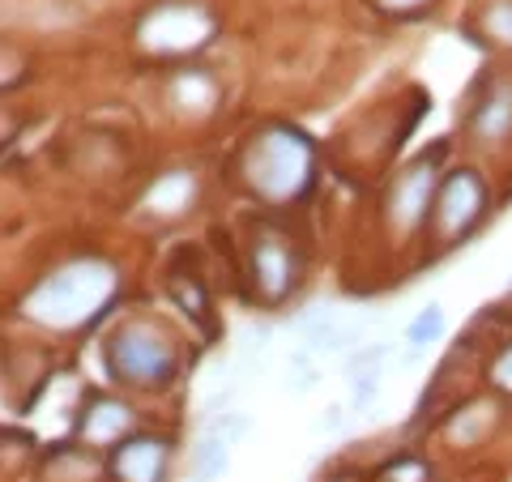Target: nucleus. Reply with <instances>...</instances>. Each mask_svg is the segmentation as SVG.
Returning <instances> with one entry per match:
<instances>
[{"instance_id": "nucleus-1", "label": "nucleus", "mask_w": 512, "mask_h": 482, "mask_svg": "<svg viewBox=\"0 0 512 482\" xmlns=\"http://www.w3.org/2000/svg\"><path fill=\"white\" fill-rule=\"evenodd\" d=\"M111 295H116V273L103 261H73L56 269L52 278H43L35 291L26 295L22 312L39 325H52V329H73L82 320L99 316Z\"/></svg>"}, {"instance_id": "nucleus-4", "label": "nucleus", "mask_w": 512, "mask_h": 482, "mask_svg": "<svg viewBox=\"0 0 512 482\" xmlns=\"http://www.w3.org/2000/svg\"><path fill=\"white\" fill-rule=\"evenodd\" d=\"M210 13L197 9V5H163V9H154L146 22H141L137 30V39L150 47V52H192V47H201L205 39H210Z\"/></svg>"}, {"instance_id": "nucleus-21", "label": "nucleus", "mask_w": 512, "mask_h": 482, "mask_svg": "<svg viewBox=\"0 0 512 482\" xmlns=\"http://www.w3.org/2000/svg\"><path fill=\"white\" fill-rule=\"evenodd\" d=\"M491 384L495 389H504V393H512V342L495 355V363H491Z\"/></svg>"}, {"instance_id": "nucleus-13", "label": "nucleus", "mask_w": 512, "mask_h": 482, "mask_svg": "<svg viewBox=\"0 0 512 482\" xmlns=\"http://www.w3.org/2000/svg\"><path fill=\"white\" fill-rule=\"evenodd\" d=\"M214 94H218V86L205 73H180L175 77V86H171V103L180 111H197L201 116V111L214 107Z\"/></svg>"}, {"instance_id": "nucleus-11", "label": "nucleus", "mask_w": 512, "mask_h": 482, "mask_svg": "<svg viewBox=\"0 0 512 482\" xmlns=\"http://www.w3.org/2000/svg\"><path fill=\"white\" fill-rule=\"evenodd\" d=\"M470 128L483 141H504L512 133V86L495 82L470 111Z\"/></svg>"}, {"instance_id": "nucleus-6", "label": "nucleus", "mask_w": 512, "mask_h": 482, "mask_svg": "<svg viewBox=\"0 0 512 482\" xmlns=\"http://www.w3.org/2000/svg\"><path fill=\"white\" fill-rule=\"evenodd\" d=\"M436 163H414L410 171H402L397 175V184H393V192H389V222H393V231H402V235H410V231H419L423 222H427V210L436 205Z\"/></svg>"}, {"instance_id": "nucleus-9", "label": "nucleus", "mask_w": 512, "mask_h": 482, "mask_svg": "<svg viewBox=\"0 0 512 482\" xmlns=\"http://www.w3.org/2000/svg\"><path fill=\"white\" fill-rule=\"evenodd\" d=\"M252 282L265 303H278L295 286V256L274 235H261L252 244Z\"/></svg>"}, {"instance_id": "nucleus-2", "label": "nucleus", "mask_w": 512, "mask_h": 482, "mask_svg": "<svg viewBox=\"0 0 512 482\" xmlns=\"http://www.w3.org/2000/svg\"><path fill=\"white\" fill-rule=\"evenodd\" d=\"M244 180L252 192H261L265 201H291L299 197L312 180V146L308 137L295 133L286 124H269L252 137L244 154Z\"/></svg>"}, {"instance_id": "nucleus-17", "label": "nucleus", "mask_w": 512, "mask_h": 482, "mask_svg": "<svg viewBox=\"0 0 512 482\" xmlns=\"http://www.w3.org/2000/svg\"><path fill=\"white\" fill-rule=\"evenodd\" d=\"M316 355H308V350H295L291 355V363H286V389L291 393H312L316 389Z\"/></svg>"}, {"instance_id": "nucleus-22", "label": "nucleus", "mask_w": 512, "mask_h": 482, "mask_svg": "<svg viewBox=\"0 0 512 482\" xmlns=\"http://www.w3.org/2000/svg\"><path fill=\"white\" fill-rule=\"evenodd\" d=\"M175 299L184 303V308H192V316H205L210 312V303H205V295H201V286L188 278V286L184 282H175Z\"/></svg>"}, {"instance_id": "nucleus-12", "label": "nucleus", "mask_w": 512, "mask_h": 482, "mask_svg": "<svg viewBox=\"0 0 512 482\" xmlns=\"http://www.w3.org/2000/svg\"><path fill=\"white\" fill-rule=\"evenodd\" d=\"M231 440L218 436V431L205 427L201 444L192 448V482H218L222 474H227V461H231Z\"/></svg>"}, {"instance_id": "nucleus-23", "label": "nucleus", "mask_w": 512, "mask_h": 482, "mask_svg": "<svg viewBox=\"0 0 512 482\" xmlns=\"http://www.w3.org/2000/svg\"><path fill=\"white\" fill-rule=\"evenodd\" d=\"M346 419H350V406H329V410L312 423V431H316V436H333V431L346 427Z\"/></svg>"}, {"instance_id": "nucleus-19", "label": "nucleus", "mask_w": 512, "mask_h": 482, "mask_svg": "<svg viewBox=\"0 0 512 482\" xmlns=\"http://www.w3.org/2000/svg\"><path fill=\"white\" fill-rule=\"evenodd\" d=\"M427 478H431V470L419 457H397L389 470H380V482H427Z\"/></svg>"}, {"instance_id": "nucleus-24", "label": "nucleus", "mask_w": 512, "mask_h": 482, "mask_svg": "<svg viewBox=\"0 0 512 482\" xmlns=\"http://www.w3.org/2000/svg\"><path fill=\"white\" fill-rule=\"evenodd\" d=\"M384 5H389V9H414L419 0H384Z\"/></svg>"}, {"instance_id": "nucleus-7", "label": "nucleus", "mask_w": 512, "mask_h": 482, "mask_svg": "<svg viewBox=\"0 0 512 482\" xmlns=\"http://www.w3.org/2000/svg\"><path fill=\"white\" fill-rule=\"evenodd\" d=\"M299 342L308 355H346V350H359V337H363V325L359 320H346L342 312L333 308H312L299 316Z\"/></svg>"}, {"instance_id": "nucleus-3", "label": "nucleus", "mask_w": 512, "mask_h": 482, "mask_svg": "<svg viewBox=\"0 0 512 482\" xmlns=\"http://www.w3.org/2000/svg\"><path fill=\"white\" fill-rule=\"evenodd\" d=\"M107 372L133 389H154L175 376V346L150 320H128L107 342Z\"/></svg>"}, {"instance_id": "nucleus-10", "label": "nucleus", "mask_w": 512, "mask_h": 482, "mask_svg": "<svg viewBox=\"0 0 512 482\" xmlns=\"http://www.w3.org/2000/svg\"><path fill=\"white\" fill-rule=\"evenodd\" d=\"M128 427H133V410H128L124 401L94 397L82 410V419H77V436H82L90 448H107V444H120Z\"/></svg>"}, {"instance_id": "nucleus-5", "label": "nucleus", "mask_w": 512, "mask_h": 482, "mask_svg": "<svg viewBox=\"0 0 512 482\" xmlns=\"http://www.w3.org/2000/svg\"><path fill=\"white\" fill-rule=\"evenodd\" d=\"M487 188L474 171H453L436 192V205H431V227H436L440 239H457L466 235L478 214H483Z\"/></svg>"}, {"instance_id": "nucleus-20", "label": "nucleus", "mask_w": 512, "mask_h": 482, "mask_svg": "<svg viewBox=\"0 0 512 482\" xmlns=\"http://www.w3.org/2000/svg\"><path fill=\"white\" fill-rule=\"evenodd\" d=\"M487 30H491V39L512 43V0H504V5H495L487 13Z\"/></svg>"}, {"instance_id": "nucleus-14", "label": "nucleus", "mask_w": 512, "mask_h": 482, "mask_svg": "<svg viewBox=\"0 0 512 482\" xmlns=\"http://www.w3.org/2000/svg\"><path fill=\"white\" fill-rule=\"evenodd\" d=\"M188 201H192V175L188 171L163 175V180L150 188V197H146V205H150V210H158V214H180Z\"/></svg>"}, {"instance_id": "nucleus-8", "label": "nucleus", "mask_w": 512, "mask_h": 482, "mask_svg": "<svg viewBox=\"0 0 512 482\" xmlns=\"http://www.w3.org/2000/svg\"><path fill=\"white\" fill-rule=\"evenodd\" d=\"M167 465H171L167 440H154V436H133L111 453L116 482H167Z\"/></svg>"}, {"instance_id": "nucleus-18", "label": "nucleus", "mask_w": 512, "mask_h": 482, "mask_svg": "<svg viewBox=\"0 0 512 482\" xmlns=\"http://www.w3.org/2000/svg\"><path fill=\"white\" fill-rule=\"evenodd\" d=\"M269 337H274V329H269V325H248V329H244V337H239V350H235L239 367L261 363V359L269 355Z\"/></svg>"}, {"instance_id": "nucleus-16", "label": "nucleus", "mask_w": 512, "mask_h": 482, "mask_svg": "<svg viewBox=\"0 0 512 482\" xmlns=\"http://www.w3.org/2000/svg\"><path fill=\"white\" fill-rule=\"evenodd\" d=\"M491 423H495V410L487 406V401H474V406L461 414L453 427H448V440H453V444H474Z\"/></svg>"}, {"instance_id": "nucleus-15", "label": "nucleus", "mask_w": 512, "mask_h": 482, "mask_svg": "<svg viewBox=\"0 0 512 482\" xmlns=\"http://www.w3.org/2000/svg\"><path fill=\"white\" fill-rule=\"evenodd\" d=\"M444 337V308L440 303H427V308L410 320V329H406V346H410V359H419L427 346H436Z\"/></svg>"}]
</instances>
